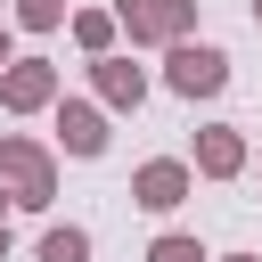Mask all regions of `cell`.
Instances as JSON below:
<instances>
[{
  "instance_id": "cell-9",
  "label": "cell",
  "mask_w": 262,
  "mask_h": 262,
  "mask_svg": "<svg viewBox=\"0 0 262 262\" xmlns=\"http://www.w3.org/2000/svg\"><path fill=\"white\" fill-rule=\"evenodd\" d=\"M66 25H74V41H82L90 57H115V8H74Z\"/></svg>"
},
{
  "instance_id": "cell-1",
  "label": "cell",
  "mask_w": 262,
  "mask_h": 262,
  "mask_svg": "<svg viewBox=\"0 0 262 262\" xmlns=\"http://www.w3.org/2000/svg\"><path fill=\"white\" fill-rule=\"evenodd\" d=\"M0 196L25 205V213H49V196H57V156H49L41 139L8 131V139H0Z\"/></svg>"
},
{
  "instance_id": "cell-15",
  "label": "cell",
  "mask_w": 262,
  "mask_h": 262,
  "mask_svg": "<svg viewBox=\"0 0 262 262\" xmlns=\"http://www.w3.org/2000/svg\"><path fill=\"white\" fill-rule=\"evenodd\" d=\"M229 262H262V254H229Z\"/></svg>"
},
{
  "instance_id": "cell-6",
  "label": "cell",
  "mask_w": 262,
  "mask_h": 262,
  "mask_svg": "<svg viewBox=\"0 0 262 262\" xmlns=\"http://www.w3.org/2000/svg\"><path fill=\"white\" fill-rule=\"evenodd\" d=\"M57 147L66 156H106V106H90V98H57Z\"/></svg>"
},
{
  "instance_id": "cell-3",
  "label": "cell",
  "mask_w": 262,
  "mask_h": 262,
  "mask_svg": "<svg viewBox=\"0 0 262 262\" xmlns=\"http://www.w3.org/2000/svg\"><path fill=\"white\" fill-rule=\"evenodd\" d=\"M229 82V57L213 49V41H180L172 57H164V90H180V98H213Z\"/></svg>"
},
{
  "instance_id": "cell-17",
  "label": "cell",
  "mask_w": 262,
  "mask_h": 262,
  "mask_svg": "<svg viewBox=\"0 0 262 262\" xmlns=\"http://www.w3.org/2000/svg\"><path fill=\"white\" fill-rule=\"evenodd\" d=\"M0 205H8V196H0Z\"/></svg>"
},
{
  "instance_id": "cell-16",
  "label": "cell",
  "mask_w": 262,
  "mask_h": 262,
  "mask_svg": "<svg viewBox=\"0 0 262 262\" xmlns=\"http://www.w3.org/2000/svg\"><path fill=\"white\" fill-rule=\"evenodd\" d=\"M254 25H262V0H254Z\"/></svg>"
},
{
  "instance_id": "cell-4",
  "label": "cell",
  "mask_w": 262,
  "mask_h": 262,
  "mask_svg": "<svg viewBox=\"0 0 262 262\" xmlns=\"http://www.w3.org/2000/svg\"><path fill=\"white\" fill-rule=\"evenodd\" d=\"M188 188H196V172H188L180 156H147V164L131 172V205H139V213H180Z\"/></svg>"
},
{
  "instance_id": "cell-11",
  "label": "cell",
  "mask_w": 262,
  "mask_h": 262,
  "mask_svg": "<svg viewBox=\"0 0 262 262\" xmlns=\"http://www.w3.org/2000/svg\"><path fill=\"white\" fill-rule=\"evenodd\" d=\"M147 262H213V254H205V237H188V229H164V237L147 246Z\"/></svg>"
},
{
  "instance_id": "cell-14",
  "label": "cell",
  "mask_w": 262,
  "mask_h": 262,
  "mask_svg": "<svg viewBox=\"0 0 262 262\" xmlns=\"http://www.w3.org/2000/svg\"><path fill=\"white\" fill-rule=\"evenodd\" d=\"M0 262H8V221H0Z\"/></svg>"
},
{
  "instance_id": "cell-5",
  "label": "cell",
  "mask_w": 262,
  "mask_h": 262,
  "mask_svg": "<svg viewBox=\"0 0 262 262\" xmlns=\"http://www.w3.org/2000/svg\"><path fill=\"white\" fill-rule=\"evenodd\" d=\"M66 90H57V66L49 57H16L8 74H0V106L8 115H41V106H57Z\"/></svg>"
},
{
  "instance_id": "cell-12",
  "label": "cell",
  "mask_w": 262,
  "mask_h": 262,
  "mask_svg": "<svg viewBox=\"0 0 262 262\" xmlns=\"http://www.w3.org/2000/svg\"><path fill=\"white\" fill-rule=\"evenodd\" d=\"M16 25L25 33H57L66 25V0H16Z\"/></svg>"
},
{
  "instance_id": "cell-8",
  "label": "cell",
  "mask_w": 262,
  "mask_h": 262,
  "mask_svg": "<svg viewBox=\"0 0 262 262\" xmlns=\"http://www.w3.org/2000/svg\"><path fill=\"white\" fill-rule=\"evenodd\" d=\"M90 90H98V106H139L147 98V74L131 57H90Z\"/></svg>"
},
{
  "instance_id": "cell-10",
  "label": "cell",
  "mask_w": 262,
  "mask_h": 262,
  "mask_svg": "<svg viewBox=\"0 0 262 262\" xmlns=\"http://www.w3.org/2000/svg\"><path fill=\"white\" fill-rule=\"evenodd\" d=\"M41 262H90V229L82 221H49L41 229Z\"/></svg>"
},
{
  "instance_id": "cell-7",
  "label": "cell",
  "mask_w": 262,
  "mask_h": 262,
  "mask_svg": "<svg viewBox=\"0 0 262 262\" xmlns=\"http://www.w3.org/2000/svg\"><path fill=\"white\" fill-rule=\"evenodd\" d=\"M188 172H205V180H237V172H246V131H237V123H205Z\"/></svg>"
},
{
  "instance_id": "cell-13",
  "label": "cell",
  "mask_w": 262,
  "mask_h": 262,
  "mask_svg": "<svg viewBox=\"0 0 262 262\" xmlns=\"http://www.w3.org/2000/svg\"><path fill=\"white\" fill-rule=\"evenodd\" d=\"M8 66H16V49H8V25H0V74H8Z\"/></svg>"
},
{
  "instance_id": "cell-2",
  "label": "cell",
  "mask_w": 262,
  "mask_h": 262,
  "mask_svg": "<svg viewBox=\"0 0 262 262\" xmlns=\"http://www.w3.org/2000/svg\"><path fill=\"white\" fill-rule=\"evenodd\" d=\"M196 25V0H115V33L147 41V49H180Z\"/></svg>"
}]
</instances>
